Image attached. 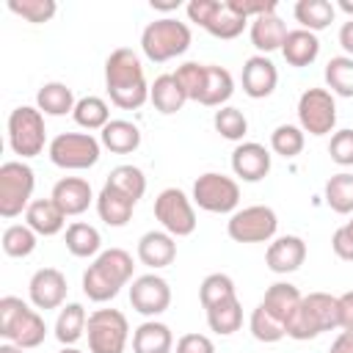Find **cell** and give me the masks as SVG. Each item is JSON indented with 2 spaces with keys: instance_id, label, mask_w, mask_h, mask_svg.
Here are the masks:
<instances>
[{
  "instance_id": "cell-45",
  "label": "cell",
  "mask_w": 353,
  "mask_h": 353,
  "mask_svg": "<svg viewBox=\"0 0 353 353\" xmlns=\"http://www.w3.org/2000/svg\"><path fill=\"white\" fill-rule=\"evenodd\" d=\"M8 11L22 17L25 22L41 25L55 17L58 6H55V0H8Z\"/></svg>"
},
{
  "instance_id": "cell-21",
  "label": "cell",
  "mask_w": 353,
  "mask_h": 353,
  "mask_svg": "<svg viewBox=\"0 0 353 353\" xmlns=\"http://www.w3.org/2000/svg\"><path fill=\"white\" fill-rule=\"evenodd\" d=\"M50 199L63 210V215H80L88 210V204L94 201V190L88 185V179L83 176H63L55 182Z\"/></svg>"
},
{
  "instance_id": "cell-10",
  "label": "cell",
  "mask_w": 353,
  "mask_h": 353,
  "mask_svg": "<svg viewBox=\"0 0 353 353\" xmlns=\"http://www.w3.org/2000/svg\"><path fill=\"white\" fill-rule=\"evenodd\" d=\"M193 204L204 212H215V215H226V212H237L240 204V185L237 179L218 174V171H207L193 182Z\"/></svg>"
},
{
  "instance_id": "cell-51",
  "label": "cell",
  "mask_w": 353,
  "mask_h": 353,
  "mask_svg": "<svg viewBox=\"0 0 353 353\" xmlns=\"http://www.w3.org/2000/svg\"><path fill=\"white\" fill-rule=\"evenodd\" d=\"M328 353H353V331H339V336L331 342Z\"/></svg>"
},
{
  "instance_id": "cell-34",
  "label": "cell",
  "mask_w": 353,
  "mask_h": 353,
  "mask_svg": "<svg viewBox=\"0 0 353 353\" xmlns=\"http://www.w3.org/2000/svg\"><path fill=\"white\" fill-rule=\"evenodd\" d=\"M85 325H88V314H85L83 303H66V306H61L58 320H55V339L63 347L74 345L85 334Z\"/></svg>"
},
{
  "instance_id": "cell-3",
  "label": "cell",
  "mask_w": 353,
  "mask_h": 353,
  "mask_svg": "<svg viewBox=\"0 0 353 353\" xmlns=\"http://www.w3.org/2000/svg\"><path fill=\"white\" fill-rule=\"evenodd\" d=\"M0 336L6 342H14L22 350L39 347L47 336V323L22 298L3 295L0 298Z\"/></svg>"
},
{
  "instance_id": "cell-28",
  "label": "cell",
  "mask_w": 353,
  "mask_h": 353,
  "mask_svg": "<svg viewBox=\"0 0 353 353\" xmlns=\"http://www.w3.org/2000/svg\"><path fill=\"white\" fill-rule=\"evenodd\" d=\"M174 334L160 320H146L132 331V353H171Z\"/></svg>"
},
{
  "instance_id": "cell-37",
  "label": "cell",
  "mask_w": 353,
  "mask_h": 353,
  "mask_svg": "<svg viewBox=\"0 0 353 353\" xmlns=\"http://www.w3.org/2000/svg\"><path fill=\"white\" fill-rule=\"evenodd\" d=\"M72 119L83 127V130H105V124L110 121V108H108V102L102 99V97H83V99H77V105H74V113H72Z\"/></svg>"
},
{
  "instance_id": "cell-17",
  "label": "cell",
  "mask_w": 353,
  "mask_h": 353,
  "mask_svg": "<svg viewBox=\"0 0 353 353\" xmlns=\"http://www.w3.org/2000/svg\"><path fill=\"white\" fill-rule=\"evenodd\" d=\"M232 171L243 182H259L270 174V152L256 141H243L232 152Z\"/></svg>"
},
{
  "instance_id": "cell-19",
  "label": "cell",
  "mask_w": 353,
  "mask_h": 353,
  "mask_svg": "<svg viewBox=\"0 0 353 353\" xmlns=\"http://www.w3.org/2000/svg\"><path fill=\"white\" fill-rule=\"evenodd\" d=\"M306 259V243L298 237V234H281L276 237L268 251H265V265L268 270L279 273V276H287V273H295Z\"/></svg>"
},
{
  "instance_id": "cell-52",
  "label": "cell",
  "mask_w": 353,
  "mask_h": 353,
  "mask_svg": "<svg viewBox=\"0 0 353 353\" xmlns=\"http://www.w3.org/2000/svg\"><path fill=\"white\" fill-rule=\"evenodd\" d=\"M339 47L345 50V55L353 58V19L342 22V28H339Z\"/></svg>"
},
{
  "instance_id": "cell-29",
  "label": "cell",
  "mask_w": 353,
  "mask_h": 353,
  "mask_svg": "<svg viewBox=\"0 0 353 353\" xmlns=\"http://www.w3.org/2000/svg\"><path fill=\"white\" fill-rule=\"evenodd\" d=\"M99 143L113 154H130L141 146V130L127 119H110L99 132Z\"/></svg>"
},
{
  "instance_id": "cell-27",
  "label": "cell",
  "mask_w": 353,
  "mask_h": 353,
  "mask_svg": "<svg viewBox=\"0 0 353 353\" xmlns=\"http://www.w3.org/2000/svg\"><path fill=\"white\" fill-rule=\"evenodd\" d=\"M234 94V77L226 66L218 63H207V77H204V88L199 97V105L204 108H223Z\"/></svg>"
},
{
  "instance_id": "cell-40",
  "label": "cell",
  "mask_w": 353,
  "mask_h": 353,
  "mask_svg": "<svg viewBox=\"0 0 353 353\" xmlns=\"http://www.w3.org/2000/svg\"><path fill=\"white\" fill-rule=\"evenodd\" d=\"M36 232L28 223H11L3 232V251L14 259H25L36 251Z\"/></svg>"
},
{
  "instance_id": "cell-24",
  "label": "cell",
  "mask_w": 353,
  "mask_h": 353,
  "mask_svg": "<svg viewBox=\"0 0 353 353\" xmlns=\"http://www.w3.org/2000/svg\"><path fill=\"white\" fill-rule=\"evenodd\" d=\"M25 223L41 234V237H52L66 226V215L63 210L52 201V199H33L30 207L25 210Z\"/></svg>"
},
{
  "instance_id": "cell-53",
  "label": "cell",
  "mask_w": 353,
  "mask_h": 353,
  "mask_svg": "<svg viewBox=\"0 0 353 353\" xmlns=\"http://www.w3.org/2000/svg\"><path fill=\"white\" fill-rule=\"evenodd\" d=\"M152 8H157V11H176L179 8V0L176 3H157V0H152Z\"/></svg>"
},
{
  "instance_id": "cell-36",
  "label": "cell",
  "mask_w": 353,
  "mask_h": 353,
  "mask_svg": "<svg viewBox=\"0 0 353 353\" xmlns=\"http://www.w3.org/2000/svg\"><path fill=\"white\" fill-rule=\"evenodd\" d=\"M323 199H325V204H328L334 212L350 215V212H353V174H347V171L334 174V176L325 182Z\"/></svg>"
},
{
  "instance_id": "cell-30",
  "label": "cell",
  "mask_w": 353,
  "mask_h": 353,
  "mask_svg": "<svg viewBox=\"0 0 353 353\" xmlns=\"http://www.w3.org/2000/svg\"><path fill=\"white\" fill-rule=\"evenodd\" d=\"M149 102L154 105V110H160L163 116H171L176 110H182V105L188 102V94L182 91V85L176 83L174 74H160L154 77V83L149 85Z\"/></svg>"
},
{
  "instance_id": "cell-11",
  "label": "cell",
  "mask_w": 353,
  "mask_h": 353,
  "mask_svg": "<svg viewBox=\"0 0 353 353\" xmlns=\"http://www.w3.org/2000/svg\"><path fill=\"white\" fill-rule=\"evenodd\" d=\"M279 218L268 204H251L229 215L226 234L234 243H270L276 237Z\"/></svg>"
},
{
  "instance_id": "cell-44",
  "label": "cell",
  "mask_w": 353,
  "mask_h": 353,
  "mask_svg": "<svg viewBox=\"0 0 353 353\" xmlns=\"http://www.w3.org/2000/svg\"><path fill=\"white\" fill-rule=\"evenodd\" d=\"M248 328H251V336L256 339V342H279V339H284L287 336V328L259 303L254 312H251V320H248Z\"/></svg>"
},
{
  "instance_id": "cell-57",
  "label": "cell",
  "mask_w": 353,
  "mask_h": 353,
  "mask_svg": "<svg viewBox=\"0 0 353 353\" xmlns=\"http://www.w3.org/2000/svg\"><path fill=\"white\" fill-rule=\"evenodd\" d=\"M345 226H347V229H350V232H353V218H350V221H347V223H345Z\"/></svg>"
},
{
  "instance_id": "cell-47",
  "label": "cell",
  "mask_w": 353,
  "mask_h": 353,
  "mask_svg": "<svg viewBox=\"0 0 353 353\" xmlns=\"http://www.w3.org/2000/svg\"><path fill=\"white\" fill-rule=\"evenodd\" d=\"M328 154L336 165L347 168L353 165V130H336L328 143Z\"/></svg>"
},
{
  "instance_id": "cell-33",
  "label": "cell",
  "mask_w": 353,
  "mask_h": 353,
  "mask_svg": "<svg viewBox=\"0 0 353 353\" xmlns=\"http://www.w3.org/2000/svg\"><path fill=\"white\" fill-rule=\"evenodd\" d=\"M292 14H295V19H298V25L303 30L317 33V30H325L334 22L336 8L328 0H298L295 8H292Z\"/></svg>"
},
{
  "instance_id": "cell-49",
  "label": "cell",
  "mask_w": 353,
  "mask_h": 353,
  "mask_svg": "<svg viewBox=\"0 0 353 353\" xmlns=\"http://www.w3.org/2000/svg\"><path fill=\"white\" fill-rule=\"evenodd\" d=\"M331 248H334V254H336L339 259L353 262V232H350L347 226H339V229L334 232V237H331Z\"/></svg>"
},
{
  "instance_id": "cell-13",
  "label": "cell",
  "mask_w": 353,
  "mask_h": 353,
  "mask_svg": "<svg viewBox=\"0 0 353 353\" xmlns=\"http://www.w3.org/2000/svg\"><path fill=\"white\" fill-rule=\"evenodd\" d=\"M154 218L171 237H188L196 232V210L193 199L185 196L179 188H165L154 199Z\"/></svg>"
},
{
  "instance_id": "cell-16",
  "label": "cell",
  "mask_w": 353,
  "mask_h": 353,
  "mask_svg": "<svg viewBox=\"0 0 353 353\" xmlns=\"http://www.w3.org/2000/svg\"><path fill=\"white\" fill-rule=\"evenodd\" d=\"M66 276L58 270V268H41L30 276V284H28V295H30V303L36 309H61L63 301H66Z\"/></svg>"
},
{
  "instance_id": "cell-32",
  "label": "cell",
  "mask_w": 353,
  "mask_h": 353,
  "mask_svg": "<svg viewBox=\"0 0 353 353\" xmlns=\"http://www.w3.org/2000/svg\"><path fill=\"white\" fill-rule=\"evenodd\" d=\"M63 243H66V251H69L72 256H80V259H85V256H99V254H102V251H99V248H102V237H99L97 226L83 223V221H74V223L66 226Z\"/></svg>"
},
{
  "instance_id": "cell-31",
  "label": "cell",
  "mask_w": 353,
  "mask_h": 353,
  "mask_svg": "<svg viewBox=\"0 0 353 353\" xmlns=\"http://www.w3.org/2000/svg\"><path fill=\"white\" fill-rule=\"evenodd\" d=\"M74 94L66 83H58V80H50L39 88L36 94V108L44 113V116H66V113H74Z\"/></svg>"
},
{
  "instance_id": "cell-22",
  "label": "cell",
  "mask_w": 353,
  "mask_h": 353,
  "mask_svg": "<svg viewBox=\"0 0 353 353\" xmlns=\"http://www.w3.org/2000/svg\"><path fill=\"white\" fill-rule=\"evenodd\" d=\"M287 25L284 19L273 11V14H262L256 19H251L248 25V36H251V44L259 50V55H268L273 50H281L284 39H287Z\"/></svg>"
},
{
  "instance_id": "cell-38",
  "label": "cell",
  "mask_w": 353,
  "mask_h": 353,
  "mask_svg": "<svg viewBox=\"0 0 353 353\" xmlns=\"http://www.w3.org/2000/svg\"><path fill=\"white\" fill-rule=\"evenodd\" d=\"M325 85L336 97H353V58L350 55H334L325 63Z\"/></svg>"
},
{
  "instance_id": "cell-35",
  "label": "cell",
  "mask_w": 353,
  "mask_h": 353,
  "mask_svg": "<svg viewBox=\"0 0 353 353\" xmlns=\"http://www.w3.org/2000/svg\"><path fill=\"white\" fill-rule=\"evenodd\" d=\"M207 325L218 336H232L234 331H240V325H243V303L237 301V295L223 301V303H215L212 309H207Z\"/></svg>"
},
{
  "instance_id": "cell-46",
  "label": "cell",
  "mask_w": 353,
  "mask_h": 353,
  "mask_svg": "<svg viewBox=\"0 0 353 353\" xmlns=\"http://www.w3.org/2000/svg\"><path fill=\"white\" fill-rule=\"evenodd\" d=\"M174 77H176V83L182 85V91L188 94V99L199 102V97H201V88H204V77H207V63H199V61H188V63L176 66Z\"/></svg>"
},
{
  "instance_id": "cell-6",
  "label": "cell",
  "mask_w": 353,
  "mask_h": 353,
  "mask_svg": "<svg viewBox=\"0 0 353 353\" xmlns=\"http://www.w3.org/2000/svg\"><path fill=\"white\" fill-rule=\"evenodd\" d=\"M36 188L33 168L25 160H6L0 165V215L17 218L30 207V196Z\"/></svg>"
},
{
  "instance_id": "cell-9",
  "label": "cell",
  "mask_w": 353,
  "mask_h": 353,
  "mask_svg": "<svg viewBox=\"0 0 353 353\" xmlns=\"http://www.w3.org/2000/svg\"><path fill=\"white\" fill-rule=\"evenodd\" d=\"M185 11L190 22H196L215 39H237L248 25V19L232 11L226 0H190Z\"/></svg>"
},
{
  "instance_id": "cell-26",
  "label": "cell",
  "mask_w": 353,
  "mask_h": 353,
  "mask_svg": "<svg viewBox=\"0 0 353 353\" xmlns=\"http://www.w3.org/2000/svg\"><path fill=\"white\" fill-rule=\"evenodd\" d=\"M132 210H135V201L130 196H124L121 190H116L113 185H102L99 196H97V212L99 218L108 223V226H127L130 218H132Z\"/></svg>"
},
{
  "instance_id": "cell-20",
  "label": "cell",
  "mask_w": 353,
  "mask_h": 353,
  "mask_svg": "<svg viewBox=\"0 0 353 353\" xmlns=\"http://www.w3.org/2000/svg\"><path fill=\"white\" fill-rule=\"evenodd\" d=\"M138 259H141V265H146L152 270L168 268L176 259V237H171L165 229H152V232L141 234Z\"/></svg>"
},
{
  "instance_id": "cell-54",
  "label": "cell",
  "mask_w": 353,
  "mask_h": 353,
  "mask_svg": "<svg viewBox=\"0 0 353 353\" xmlns=\"http://www.w3.org/2000/svg\"><path fill=\"white\" fill-rule=\"evenodd\" d=\"M0 353H25V350H22V347H17L14 342H3V345H0Z\"/></svg>"
},
{
  "instance_id": "cell-12",
  "label": "cell",
  "mask_w": 353,
  "mask_h": 353,
  "mask_svg": "<svg viewBox=\"0 0 353 353\" xmlns=\"http://www.w3.org/2000/svg\"><path fill=\"white\" fill-rule=\"evenodd\" d=\"M85 336L91 353H124L130 336L127 317L119 309H97L88 314Z\"/></svg>"
},
{
  "instance_id": "cell-56",
  "label": "cell",
  "mask_w": 353,
  "mask_h": 353,
  "mask_svg": "<svg viewBox=\"0 0 353 353\" xmlns=\"http://www.w3.org/2000/svg\"><path fill=\"white\" fill-rule=\"evenodd\" d=\"M58 353H83V350H77V347H74V345H66V347H61V350H58Z\"/></svg>"
},
{
  "instance_id": "cell-41",
  "label": "cell",
  "mask_w": 353,
  "mask_h": 353,
  "mask_svg": "<svg viewBox=\"0 0 353 353\" xmlns=\"http://www.w3.org/2000/svg\"><path fill=\"white\" fill-rule=\"evenodd\" d=\"M234 295H237L234 292V281L226 273H210V276H204V281L199 287V301H201L204 312L212 309L215 303H223V301L234 298Z\"/></svg>"
},
{
  "instance_id": "cell-48",
  "label": "cell",
  "mask_w": 353,
  "mask_h": 353,
  "mask_svg": "<svg viewBox=\"0 0 353 353\" xmlns=\"http://www.w3.org/2000/svg\"><path fill=\"white\" fill-rule=\"evenodd\" d=\"M176 353H215V345L207 334H182L176 339Z\"/></svg>"
},
{
  "instance_id": "cell-14",
  "label": "cell",
  "mask_w": 353,
  "mask_h": 353,
  "mask_svg": "<svg viewBox=\"0 0 353 353\" xmlns=\"http://www.w3.org/2000/svg\"><path fill=\"white\" fill-rule=\"evenodd\" d=\"M298 127L309 135H328L336 127V99L328 88H306L298 97Z\"/></svg>"
},
{
  "instance_id": "cell-42",
  "label": "cell",
  "mask_w": 353,
  "mask_h": 353,
  "mask_svg": "<svg viewBox=\"0 0 353 353\" xmlns=\"http://www.w3.org/2000/svg\"><path fill=\"white\" fill-rule=\"evenodd\" d=\"M212 124H215V132L226 141H243L245 132H248V119L240 108H232V105H223L221 110H215L212 116Z\"/></svg>"
},
{
  "instance_id": "cell-50",
  "label": "cell",
  "mask_w": 353,
  "mask_h": 353,
  "mask_svg": "<svg viewBox=\"0 0 353 353\" xmlns=\"http://www.w3.org/2000/svg\"><path fill=\"white\" fill-rule=\"evenodd\" d=\"M336 301H339V328L353 331V290L336 295Z\"/></svg>"
},
{
  "instance_id": "cell-55",
  "label": "cell",
  "mask_w": 353,
  "mask_h": 353,
  "mask_svg": "<svg viewBox=\"0 0 353 353\" xmlns=\"http://www.w3.org/2000/svg\"><path fill=\"white\" fill-rule=\"evenodd\" d=\"M339 8L353 19V0H339Z\"/></svg>"
},
{
  "instance_id": "cell-2",
  "label": "cell",
  "mask_w": 353,
  "mask_h": 353,
  "mask_svg": "<svg viewBox=\"0 0 353 353\" xmlns=\"http://www.w3.org/2000/svg\"><path fill=\"white\" fill-rule=\"evenodd\" d=\"M132 256L124 248H108L83 273V292L88 295V301L105 303L116 298L119 290L132 279Z\"/></svg>"
},
{
  "instance_id": "cell-8",
  "label": "cell",
  "mask_w": 353,
  "mask_h": 353,
  "mask_svg": "<svg viewBox=\"0 0 353 353\" xmlns=\"http://www.w3.org/2000/svg\"><path fill=\"white\" fill-rule=\"evenodd\" d=\"M50 163L63 171H85L97 165L102 154V143L91 132H61L47 146Z\"/></svg>"
},
{
  "instance_id": "cell-15",
  "label": "cell",
  "mask_w": 353,
  "mask_h": 353,
  "mask_svg": "<svg viewBox=\"0 0 353 353\" xmlns=\"http://www.w3.org/2000/svg\"><path fill=\"white\" fill-rule=\"evenodd\" d=\"M130 306L154 320L157 314H163L168 306H171V287L163 276L157 273H143L138 279H132V287H130Z\"/></svg>"
},
{
  "instance_id": "cell-7",
  "label": "cell",
  "mask_w": 353,
  "mask_h": 353,
  "mask_svg": "<svg viewBox=\"0 0 353 353\" xmlns=\"http://www.w3.org/2000/svg\"><path fill=\"white\" fill-rule=\"evenodd\" d=\"M47 130H44V113L33 105H19L8 116V146L22 160L36 157L44 152Z\"/></svg>"
},
{
  "instance_id": "cell-1",
  "label": "cell",
  "mask_w": 353,
  "mask_h": 353,
  "mask_svg": "<svg viewBox=\"0 0 353 353\" xmlns=\"http://www.w3.org/2000/svg\"><path fill=\"white\" fill-rule=\"evenodd\" d=\"M105 88L116 108L138 110L149 99V83L135 50L116 47L105 61Z\"/></svg>"
},
{
  "instance_id": "cell-5",
  "label": "cell",
  "mask_w": 353,
  "mask_h": 353,
  "mask_svg": "<svg viewBox=\"0 0 353 353\" xmlns=\"http://www.w3.org/2000/svg\"><path fill=\"white\" fill-rule=\"evenodd\" d=\"M193 41V33L188 22H179L174 17L154 19L141 33V50L152 63H165L176 55H185Z\"/></svg>"
},
{
  "instance_id": "cell-25",
  "label": "cell",
  "mask_w": 353,
  "mask_h": 353,
  "mask_svg": "<svg viewBox=\"0 0 353 353\" xmlns=\"http://www.w3.org/2000/svg\"><path fill=\"white\" fill-rule=\"evenodd\" d=\"M301 301H303V295L298 292L295 284H290V281H276V284H270V287L265 290V298H262L259 303L287 328V323H290V317L298 312Z\"/></svg>"
},
{
  "instance_id": "cell-39",
  "label": "cell",
  "mask_w": 353,
  "mask_h": 353,
  "mask_svg": "<svg viewBox=\"0 0 353 353\" xmlns=\"http://www.w3.org/2000/svg\"><path fill=\"white\" fill-rule=\"evenodd\" d=\"M108 185H113L116 190H121L124 196H130L135 204L138 199L146 193V176L138 165H130V163H121L116 165L110 174H108Z\"/></svg>"
},
{
  "instance_id": "cell-18",
  "label": "cell",
  "mask_w": 353,
  "mask_h": 353,
  "mask_svg": "<svg viewBox=\"0 0 353 353\" xmlns=\"http://www.w3.org/2000/svg\"><path fill=\"white\" fill-rule=\"evenodd\" d=\"M243 91L251 99H265L279 85V69L268 55H251L243 63Z\"/></svg>"
},
{
  "instance_id": "cell-4",
  "label": "cell",
  "mask_w": 353,
  "mask_h": 353,
  "mask_svg": "<svg viewBox=\"0 0 353 353\" xmlns=\"http://www.w3.org/2000/svg\"><path fill=\"white\" fill-rule=\"evenodd\" d=\"M339 328V301L328 292H309L303 295L298 312L287 323V336L306 342L320 336L323 331Z\"/></svg>"
},
{
  "instance_id": "cell-23",
  "label": "cell",
  "mask_w": 353,
  "mask_h": 353,
  "mask_svg": "<svg viewBox=\"0 0 353 353\" xmlns=\"http://www.w3.org/2000/svg\"><path fill=\"white\" fill-rule=\"evenodd\" d=\"M281 55L295 69H303V66L314 63L317 55H320V39H317V33L303 30V28L290 30L287 39H284V44H281Z\"/></svg>"
},
{
  "instance_id": "cell-43",
  "label": "cell",
  "mask_w": 353,
  "mask_h": 353,
  "mask_svg": "<svg viewBox=\"0 0 353 353\" xmlns=\"http://www.w3.org/2000/svg\"><path fill=\"white\" fill-rule=\"evenodd\" d=\"M303 143H306V132L295 124H279L273 132H270V149L281 157H298L303 152Z\"/></svg>"
}]
</instances>
